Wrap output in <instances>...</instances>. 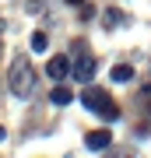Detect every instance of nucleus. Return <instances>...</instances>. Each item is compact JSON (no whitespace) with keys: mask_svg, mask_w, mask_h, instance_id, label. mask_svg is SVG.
I'll return each mask as SVG.
<instances>
[{"mask_svg":"<svg viewBox=\"0 0 151 158\" xmlns=\"http://www.w3.org/2000/svg\"><path fill=\"white\" fill-rule=\"evenodd\" d=\"M67 4H81V0H67Z\"/></svg>","mask_w":151,"mask_h":158,"instance_id":"obj_11","label":"nucleus"},{"mask_svg":"<svg viewBox=\"0 0 151 158\" xmlns=\"http://www.w3.org/2000/svg\"><path fill=\"white\" fill-rule=\"evenodd\" d=\"M120 21V11H106V25H116Z\"/></svg>","mask_w":151,"mask_h":158,"instance_id":"obj_9","label":"nucleus"},{"mask_svg":"<svg viewBox=\"0 0 151 158\" xmlns=\"http://www.w3.org/2000/svg\"><path fill=\"white\" fill-rule=\"evenodd\" d=\"M67 60H63V56H53L49 63H46V74H49V81H63V77H67Z\"/></svg>","mask_w":151,"mask_h":158,"instance_id":"obj_5","label":"nucleus"},{"mask_svg":"<svg viewBox=\"0 0 151 158\" xmlns=\"http://www.w3.org/2000/svg\"><path fill=\"white\" fill-rule=\"evenodd\" d=\"M0 141H4V127H0Z\"/></svg>","mask_w":151,"mask_h":158,"instance_id":"obj_10","label":"nucleus"},{"mask_svg":"<svg viewBox=\"0 0 151 158\" xmlns=\"http://www.w3.org/2000/svg\"><path fill=\"white\" fill-rule=\"evenodd\" d=\"M109 144H112L109 130H91V134H88V148H91V151H106Z\"/></svg>","mask_w":151,"mask_h":158,"instance_id":"obj_4","label":"nucleus"},{"mask_svg":"<svg viewBox=\"0 0 151 158\" xmlns=\"http://www.w3.org/2000/svg\"><path fill=\"white\" fill-rule=\"evenodd\" d=\"M7 81H11V91H14L18 98H32V91H35V70H32V63H28L25 56H18L11 63Z\"/></svg>","mask_w":151,"mask_h":158,"instance_id":"obj_1","label":"nucleus"},{"mask_svg":"<svg viewBox=\"0 0 151 158\" xmlns=\"http://www.w3.org/2000/svg\"><path fill=\"white\" fill-rule=\"evenodd\" d=\"M53 102H56V106H67V102H74V95H70V88L56 85V88H53Z\"/></svg>","mask_w":151,"mask_h":158,"instance_id":"obj_7","label":"nucleus"},{"mask_svg":"<svg viewBox=\"0 0 151 158\" xmlns=\"http://www.w3.org/2000/svg\"><path fill=\"white\" fill-rule=\"evenodd\" d=\"M46 46H49V42H46V32H35V35H32V49H35V53H42Z\"/></svg>","mask_w":151,"mask_h":158,"instance_id":"obj_8","label":"nucleus"},{"mask_svg":"<svg viewBox=\"0 0 151 158\" xmlns=\"http://www.w3.org/2000/svg\"><path fill=\"white\" fill-rule=\"evenodd\" d=\"M81 106H84V109H91V113H99L102 119H109V123H112V119H120L116 102H112L102 88H84V91H81Z\"/></svg>","mask_w":151,"mask_h":158,"instance_id":"obj_2","label":"nucleus"},{"mask_svg":"<svg viewBox=\"0 0 151 158\" xmlns=\"http://www.w3.org/2000/svg\"><path fill=\"white\" fill-rule=\"evenodd\" d=\"M95 67H99V63L91 60V56H78V63H74V77H78V81H91V77H95Z\"/></svg>","mask_w":151,"mask_h":158,"instance_id":"obj_3","label":"nucleus"},{"mask_svg":"<svg viewBox=\"0 0 151 158\" xmlns=\"http://www.w3.org/2000/svg\"><path fill=\"white\" fill-rule=\"evenodd\" d=\"M112 81H120V85H127L130 77H134V67H127V63H120V67H112V74H109Z\"/></svg>","mask_w":151,"mask_h":158,"instance_id":"obj_6","label":"nucleus"}]
</instances>
